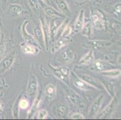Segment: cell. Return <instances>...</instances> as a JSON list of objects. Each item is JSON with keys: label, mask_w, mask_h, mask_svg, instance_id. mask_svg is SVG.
I'll list each match as a JSON object with an SVG mask.
<instances>
[{"label": "cell", "mask_w": 121, "mask_h": 120, "mask_svg": "<svg viewBox=\"0 0 121 120\" xmlns=\"http://www.w3.org/2000/svg\"><path fill=\"white\" fill-rule=\"evenodd\" d=\"M16 59V52L12 51L0 61V75H2L10 69Z\"/></svg>", "instance_id": "cell-1"}, {"label": "cell", "mask_w": 121, "mask_h": 120, "mask_svg": "<svg viewBox=\"0 0 121 120\" xmlns=\"http://www.w3.org/2000/svg\"><path fill=\"white\" fill-rule=\"evenodd\" d=\"M39 88V83L35 75L31 74L28 79L27 87V94L28 97L34 101L36 99L37 92Z\"/></svg>", "instance_id": "cell-2"}, {"label": "cell", "mask_w": 121, "mask_h": 120, "mask_svg": "<svg viewBox=\"0 0 121 120\" xmlns=\"http://www.w3.org/2000/svg\"><path fill=\"white\" fill-rule=\"evenodd\" d=\"M66 94L69 100L73 104L78 106L79 108H83L85 105L83 98L81 97L79 94H78L73 90H72L69 88H66Z\"/></svg>", "instance_id": "cell-3"}, {"label": "cell", "mask_w": 121, "mask_h": 120, "mask_svg": "<svg viewBox=\"0 0 121 120\" xmlns=\"http://www.w3.org/2000/svg\"><path fill=\"white\" fill-rule=\"evenodd\" d=\"M28 24H29V22L28 21H25L21 26V33L23 38H24L25 41L27 43L37 46V47L40 46L39 43L37 42V41L35 38V37L27 31V26Z\"/></svg>", "instance_id": "cell-4"}, {"label": "cell", "mask_w": 121, "mask_h": 120, "mask_svg": "<svg viewBox=\"0 0 121 120\" xmlns=\"http://www.w3.org/2000/svg\"><path fill=\"white\" fill-rule=\"evenodd\" d=\"M112 43L108 40H92L86 42L84 44V46L92 50H98L99 49L107 48L111 46Z\"/></svg>", "instance_id": "cell-5"}, {"label": "cell", "mask_w": 121, "mask_h": 120, "mask_svg": "<svg viewBox=\"0 0 121 120\" xmlns=\"http://www.w3.org/2000/svg\"><path fill=\"white\" fill-rule=\"evenodd\" d=\"M54 114L56 115L57 117L60 118L66 119L68 117L69 114V108L66 104L57 103L52 108ZM53 114V113H52Z\"/></svg>", "instance_id": "cell-6"}, {"label": "cell", "mask_w": 121, "mask_h": 120, "mask_svg": "<svg viewBox=\"0 0 121 120\" xmlns=\"http://www.w3.org/2000/svg\"><path fill=\"white\" fill-rule=\"evenodd\" d=\"M104 96L103 94H101L96 97V99L93 101L92 104H91V108L89 109V115L91 118L93 117L97 114L98 111L101 109V106L104 101Z\"/></svg>", "instance_id": "cell-7"}, {"label": "cell", "mask_w": 121, "mask_h": 120, "mask_svg": "<svg viewBox=\"0 0 121 120\" xmlns=\"http://www.w3.org/2000/svg\"><path fill=\"white\" fill-rule=\"evenodd\" d=\"M72 78L74 85L80 90H84V91H91V90H94L95 89L93 87L84 82L80 77L77 76L73 73L72 74Z\"/></svg>", "instance_id": "cell-8"}, {"label": "cell", "mask_w": 121, "mask_h": 120, "mask_svg": "<svg viewBox=\"0 0 121 120\" xmlns=\"http://www.w3.org/2000/svg\"><path fill=\"white\" fill-rule=\"evenodd\" d=\"M52 70L54 75L57 78L60 79V81L65 82L68 80L69 74V70L68 69L64 67L59 68L52 67Z\"/></svg>", "instance_id": "cell-9"}, {"label": "cell", "mask_w": 121, "mask_h": 120, "mask_svg": "<svg viewBox=\"0 0 121 120\" xmlns=\"http://www.w3.org/2000/svg\"><path fill=\"white\" fill-rule=\"evenodd\" d=\"M40 24L43 33L44 38H45V45L46 50H47V48L49 45V41L50 40V36H49V25L47 22V20L43 17H42L40 19Z\"/></svg>", "instance_id": "cell-10"}, {"label": "cell", "mask_w": 121, "mask_h": 120, "mask_svg": "<svg viewBox=\"0 0 121 120\" xmlns=\"http://www.w3.org/2000/svg\"><path fill=\"white\" fill-rule=\"evenodd\" d=\"M79 77L82 80H83L84 82H86L87 83H88V84L90 85L91 86L93 87L95 89L101 90V87L103 86V84H101L98 80H96V79H95V78H94L93 77L91 76L90 75L82 74L81 75H80Z\"/></svg>", "instance_id": "cell-11"}, {"label": "cell", "mask_w": 121, "mask_h": 120, "mask_svg": "<svg viewBox=\"0 0 121 120\" xmlns=\"http://www.w3.org/2000/svg\"><path fill=\"white\" fill-rule=\"evenodd\" d=\"M69 41H70V40L68 37H61L52 44V46L51 48V53L56 52L57 50H60L61 48L69 43Z\"/></svg>", "instance_id": "cell-12"}, {"label": "cell", "mask_w": 121, "mask_h": 120, "mask_svg": "<svg viewBox=\"0 0 121 120\" xmlns=\"http://www.w3.org/2000/svg\"><path fill=\"white\" fill-rule=\"evenodd\" d=\"M22 7L16 4H12L9 5L7 8V14L12 17H17L21 15Z\"/></svg>", "instance_id": "cell-13"}, {"label": "cell", "mask_w": 121, "mask_h": 120, "mask_svg": "<svg viewBox=\"0 0 121 120\" xmlns=\"http://www.w3.org/2000/svg\"><path fill=\"white\" fill-rule=\"evenodd\" d=\"M34 35H35V38L39 43V46L41 48L45 47V38H44L43 33L42 29L41 26L37 25L34 29Z\"/></svg>", "instance_id": "cell-14"}, {"label": "cell", "mask_w": 121, "mask_h": 120, "mask_svg": "<svg viewBox=\"0 0 121 120\" xmlns=\"http://www.w3.org/2000/svg\"><path fill=\"white\" fill-rule=\"evenodd\" d=\"M21 50L23 53L26 54H33L36 55L39 52V49L37 46L30 45L27 43H21Z\"/></svg>", "instance_id": "cell-15"}, {"label": "cell", "mask_w": 121, "mask_h": 120, "mask_svg": "<svg viewBox=\"0 0 121 120\" xmlns=\"http://www.w3.org/2000/svg\"><path fill=\"white\" fill-rule=\"evenodd\" d=\"M43 10L46 15L51 17H57L59 18H63L65 17V15L61 12L57 10L55 8H52L48 5H45L43 7Z\"/></svg>", "instance_id": "cell-16"}, {"label": "cell", "mask_w": 121, "mask_h": 120, "mask_svg": "<svg viewBox=\"0 0 121 120\" xmlns=\"http://www.w3.org/2000/svg\"><path fill=\"white\" fill-rule=\"evenodd\" d=\"M95 57L94 53L92 49L89 50L87 54H86L82 58L80 59L79 64L81 65H88L92 63L94 61Z\"/></svg>", "instance_id": "cell-17"}, {"label": "cell", "mask_w": 121, "mask_h": 120, "mask_svg": "<svg viewBox=\"0 0 121 120\" xmlns=\"http://www.w3.org/2000/svg\"><path fill=\"white\" fill-rule=\"evenodd\" d=\"M84 10L83 9L80 11L77 18L76 19L75 23L74 30L75 31H79L81 30L82 26L84 25Z\"/></svg>", "instance_id": "cell-18"}, {"label": "cell", "mask_w": 121, "mask_h": 120, "mask_svg": "<svg viewBox=\"0 0 121 120\" xmlns=\"http://www.w3.org/2000/svg\"><path fill=\"white\" fill-rule=\"evenodd\" d=\"M114 103H115V102H114V99H112V101H110L109 104H108L106 107L102 111V112L100 113L99 115L98 116V118L103 119L107 117L108 115L110 114L111 112H112V109H113V108H114Z\"/></svg>", "instance_id": "cell-19"}, {"label": "cell", "mask_w": 121, "mask_h": 120, "mask_svg": "<svg viewBox=\"0 0 121 120\" xmlns=\"http://www.w3.org/2000/svg\"><path fill=\"white\" fill-rule=\"evenodd\" d=\"M92 24L93 26L98 29L101 30L104 28V23L103 19L101 18V16L97 13L93 14L92 16Z\"/></svg>", "instance_id": "cell-20"}, {"label": "cell", "mask_w": 121, "mask_h": 120, "mask_svg": "<svg viewBox=\"0 0 121 120\" xmlns=\"http://www.w3.org/2000/svg\"><path fill=\"white\" fill-rule=\"evenodd\" d=\"M56 4L61 13H63L65 16H68L71 14L69 6L65 0H56Z\"/></svg>", "instance_id": "cell-21"}, {"label": "cell", "mask_w": 121, "mask_h": 120, "mask_svg": "<svg viewBox=\"0 0 121 120\" xmlns=\"http://www.w3.org/2000/svg\"><path fill=\"white\" fill-rule=\"evenodd\" d=\"M57 92V89L54 85L49 84L47 85L45 91V94L48 100H52L54 98Z\"/></svg>", "instance_id": "cell-22"}, {"label": "cell", "mask_w": 121, "mask_h": 120, "mask_svg": "<svg viewBox=\"0 0 121 120\" xmlns=\"http://www.w3.org/2000/svg\"><path fill=\"white\" fill-rule=\"evenodd\" d=\"M60 25H57V24H56V20H52V21H51L50 24H49V36H50L51 40H52L56 36L57 31H58Z\"/></svg>", "instance_id": "cell-23"}, {"label": "cell", "mask_w": 121, "mask_h": 120, "mask_svg": "<svg viewBox=\"0 0 121 120\" xmlns=\"http://www.w3.org/2000/svg\"><path fill=\"white\" fill-rule=\"evenodd\" d=\"M61 58L64 61L69 63L73 59V52L72 50L68 49L65 50L61 54Z\"/></svg>", "instance_id": "cell-24"}, {"label": "cell", "mask_w": 121, "mask_h": 120, "mask_svg": "<svg viewBox=\"0 0 121 120\" xmlns=\"http://www.w3.org/2000/svg\"><path fill=\"white\" fill-rule=\"evenodd\" d=\"M102 74L110 78H117L121 75V70L120 69H112L105 70L101 71Z\"/></svg>", "instance_id": "cell-25"}, {"label": "cell", "mask_w": 121, "mask_h": 120, "mask_svg": "<svg viewBox=\"0 0 121 120\" xmlns=\"http://www.w3.org/2000/svg\"><path fill=\"white\" fill-rule=\"evenodd\" d=\"M92 33V24L91 22H88L87 23L83 25L81 29V33L85 37L90 38Z\"/></svg>", "instance_id": "cell-26"}, {"label": "cell", "mask_w": 121, "mask_h": 120, "mask_svg": "<svg viewBox=\"0 0 121 120\" xmlns=\"http://www.w3.org/2000/svg\"><path fill=\"white\" fill-rule=\"evenodd\" d=\"M19 97L17 98L16 100H15V103H14L13 106V108H12V115L14 117V118L18 119L19 118Z\"/></svg>", "instance_id": "cell-27"}, {"label": "cell", "mask_w": 121, "mask_h": 120, "mask_svg": "<svg viewBox=\"0 0 121 120\" xmlns=\"http://www.w3.org/2000/svg\"><path fill=\"white\" fill-rule=\"evenodd\" d=\"M39 103H40V100L37 99L36 98V99L34 100L33 104L32 106L31 107L30 109L28 112V118H30L35 114V112L37 111V110L39 108Z\"/></svg>", "instance_id": "cell-28"}, {"label": "cell", "mask_w": 121, "mask_h": 120, "mask_svg": "<svg viewBox=\"0 0 121 120\" xmlns=\"http://www.w3.org/2000/svg\"><path fill=\"white\" fill-rule=\"evenodd\" d=\"M30 7L35 13H37L40 10V5L37 0H28Z\"/></svg>", "instance_id": "cell-29"}, {"label": "cell", "mask_w": 121, "mask_h": 120, "mask_svg": "<svg viewBox=\"0 0 121 120\" xmlns=\"http://www.w3.org/2000/svg\"><path fill=\"white\" fill-rule=\"evenodd\" d=\"M103 85L104 86L105 90H107L108 94L110 95H113L114 93V87H113V83L108 81H104L103 82Z\"/></svg>", "instance_id": "cell-30"}, {"label": "cell", "mask_w": 121, "mask_h": 120, "mask_svg": "<svg viewBox=\"0 0 121 120\" xmlns=\"http://www.w3.org/2000/svg\"><path fill=\"white\" fill-rule=\"evenodd\" d=\"M93 67H94L95 69H96V71H101V72L105 70V64L103 61H99V60H98V61L94 62V63H93Z\"/></svg>", "instance_id": "cell-31"}, {"label": "cell", "mask_w": 121, "mask_h": 120, "mask_svg": "<svg viewBox=\"0 0 121 120\" xmlns=\"http://www.w3.org/2000/svg\"><path fill=\"white\" fill-rule=\"evenodd\" d=\"M72 28L71 25L69 24H67L65 26V28L63 30L62 33L61 34V37H68L72 34Z\"/></svg>", "instance_id": "cell-32"}, {"label": "cell", "mask_w": 121, "mask_h": 120, "mask_svg": "<svg viewBox=\"0 0 121 120\" xmlns=\"http://www.w3.org/2000/svg\"><path fill=\"white\" fill-rule=\"evenodd\" d=\"M48 115V111L46 109H40L37 111V118L39 119V120H43V119L46 118Z\"/></svg>", "instance_id": "cell-33"}, {"label": "cell", "mask_w": 121, "mask_h": 120, "mask_svg": "<svg viewBox=\"0 0 121 120\" xmlns=\"http://www.w3.org/2000/svg\"><path fill=\"white\" fill-rule=\"evenodd\" d=\"M19 107L21 109H26L28 108L29 106V102L27 100V99H24V98H22L19 100Z\"/></svg>", "instance_id": "cell-34"}, {"label": "cell", "mask_w": 121, "mask_h": 120, "mask_svg": "<svg viewBox=\"0 0 121 120\" xmlns=\"http://www.w3.org/2000/svg\"><path fill=\"white\" fill-rule=\"evenodd\" d=\"M71 118L73 120H83L84 119V116L80 113H75L73 115H72Z\"/></svg>", "instance_id": "cell-35"}, {"label": "cell", "mask_w": 121, "mask_h": 120, "mask_svg": "<svg viewBox=\"0 0 121 120\" xmlns=\"http://www.w3.org/2000/svg\"><path fill=\"white\" fill-rule=\"evenodd\" d=\"M5 45L3 41H1L0 42V59H1V58L4 55V53H5Z\"/></svg>", "instance_id": "cell-36"}, {"label": "cell", "mask_w": 121, "mask_h": 120, "mask_svg": "<svg viewBox=\"0 0 121 120\" xmlns=\"http://www.w3.org/2000/svg\"><path fill=\"white\" fill-rule=\"evenodd\" d=\"M115 10L118 13H121V4H119V5H117L115 7Z\"/></svg>", "instance_id": "cell-37"}, {"label": "cell", "mask_w": 121, "mask_h": 120, "mask_svg": "<svg viewBox=\"0 0 121 120\" xmlns=\"http://www.w3.org/2000/svg\"><path fill=\"white\" fill-rule=\"evenodd\" d=\"M117 62H118V64H121V55H120L119 56L118 58H117Z\"/></svg>", "instance_id": "cell-38"}, {"label": "cell", "mask_w": 121, "mask_h": 120, "mask_svg": "<svg viewBox=\"0 0 121 120\" xmlns=\"http://www.w3.org/2000/svg\"><path fill=\"white\" fill-rule=\"evenodd\" d=\"M43 2H44V3H45V4H47V5H49V4H50V1H49V0H42Z\"/></svg>", "instance_id": "cell-39"}, {"label": "cell", "mask_w": 121, "mask_h": 120, "mask_svg": "<svg viewBox=\"0 0 121 120\" xmlns=\"http://www.w3.org/2000/svg\"><path fill=\"white\" fill-rule=\"evenodd\" d=\"M3 111V106H2V104L1 102H0V113H2Z\"/></svg>", "instance_id": "cell-40"}, {"label": "cell", "mask_w": 121, "mask_h": 120, "mask_svg": "<svg viewBox=\"0 0 121 120\" xmlns=\"http://www.w3.org/2000/svg\"><path fill=\"white\" fill-rule=\"evenodd\" d=\"M4 116L2 115V113H0V119H3L4 118Z\"/></svg>", "instance_id": "cell-41"}, {"label": "cell", "mask_w": 121, "mask_h": 120, "mask_svg": "<svg viewBox=\"0 0 121 120\" xmlns=\"http://www.w3.org/2000/svg\"><path fill=\"white\" fill-rule=\"evenodd\" d=\"M1 1L3 2V3H5L7 1V0H1Z\"/></svg>", "instance_id": "cell-42"}, {"label": "cell", "mask_w": 121, "mask_h": 120, "mask_svg": "<svg viewBox=\"0 0 121 120\" xmlns=\"http://www.w3.org/2000/svg\"><path fill=\"white\" fill-rule=\"evenodd\" d=\"M119 44H120V45H121V39L120 40V41H119Z\"/></svg>", "instance_id": "cell-43"}, {"label": "cell", "mask_w": 121, "mask_h": 120, "mask_svg": "<svg viewBox=\"0 0 121 120\" xmlns=\"http://www.w3.org/2000/svg\"><path fill=\"white\" fill-rule=\"evenodd\" d=\"M1 29H0V35H1Z\"/></svg>", "instance_id": "cell-44"}, {"label": "cell", "mask_w": 121, "mask_h": 120, "mask_svg": "<svg viewBox=\"0 0 121 120\" xmlns=\"http://www.w3.org/2000/svg\"><path fill=\"white\" fill-rule=\"evenodd\" d=\"M1 89H2V87H0V90H1Z\"/></svg>", "instance_id": "cell-45"}, {"label": "cell", "mask_w": 121, "mask_h": 120, "mask_svg": "<svg viewBox=\"0 0 121 120\" xmlns=\"http://www.w3.org/2000/svg\"><path fill=\"white\" fill-rule=\"evenodd\" d=\"M120 33H121V30L120 31Z\"/></svg>", "instance_id": "cell-46"}]
</instances>
